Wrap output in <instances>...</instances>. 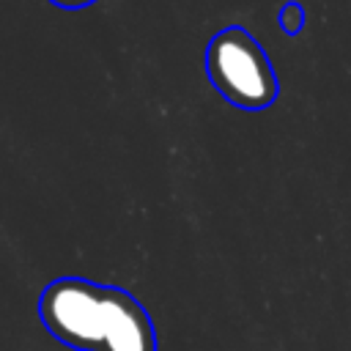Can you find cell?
<instances>
[{"label": "cell", "instance_id": "7a4b0ae2", "mask_svg": "<svg viewBox=\"0 0 351 351\" xmlns=\"http://www.w3.org/2000/svg\"><path fill=\"white\" fill-rule=\"evenodd\" d=\"M211 85L241 110H266L277 99V77L266 49L247 27L230 25L211 36L206 47Z\"/></svg>", "mask_w": 351, "mask_h": 351}, {"label": "cell", "instance_id": "6da1fadb", "mask_svg": "<svg viewBox=\"0 0 351 351\" xmlns=\"http://www.w3.org/2000/svg\"><path fill=\"white\" fill-rule=\"evenodd\" d=\"M38 318L58 343L77 351H156L148 310L118 285L52 280L38 296Z\"/></svg>", "mask_w": 351, "mask_h": 351}, {"label": "cell", "instance_id": "277c9868", "mask_svg": "<svg viewBox=\"0 0 351 351\" xmlns=\"http://www.w3.org/2000/svg\"><path fill=\"white\" fill-rule=\"evenodd\" d=\"M49 3L58 5V8H85V5H90L96 0H49Z\"/></svg>", "mask_w": 351, "mask_h": 351}, {"label": "cell", "instance_id": "3957f363", "mask_svg": "<svg viewBox=\"0 0 351 351\" xmlns=\"http://www.w3.org/2000/svg\"><path fill=\"white\" fill-rule=\"evenodd\" d=\"M277 25H280L288 36H299V30H302V25H304V8H302V3H296V0L285 3V5L280 8V14H277Z\"/></svg>", "mask_w": 351, "mask_h": 351}]
</instances>
